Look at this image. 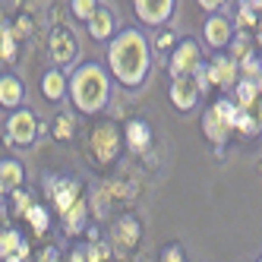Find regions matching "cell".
<instances>
[{"instance_id": "obj_33", "label": "cell", "mask_w": 262, "mask_h": 262, "mask_svg": "<svg viewBox=\"0 0 262 262\" xmlns=\"http://www.w3.org/2000/svg\"><path fill=\"white\" fill-rule=\"evenodd\" d=\"M104 212H107V196H101V193H95V212H92V215H98V218H101Z\"/></svg>"}, {"instance_id": "obj_15", "label": "cell", "mask_w": 262, "mask_h": 262, "mask_svg": "<svg viewBox=\"0 0 262 262\" xmlns=\"http://www.w3.org/2000/svg\"><path fill=\"white\" fill-rule=\"evenodd\" d=\"M152 142V129H148L145 120H129L126 123V145L133 148V152H142V148Z\"/></svg>"}, {"instance_id": "obj_10", "label": "cell", "mask_w": 262, "mask_h": 262, "mask_svg": "<svg viewBox=\"0 0 262 262\" xmlns=\"http://www.w3.org/2000/svg\"><path fill=\"white\" fill-rule=\"evenodd\" d=\"M237 60L234 57H215L212 63H209V82L212 85H237Z\"/></svg>"}, {"instance_id": "obj_27", "label": "cell", "mask_w": 262, "mask_h": 262, "mask_svg": "<svg viewBox=\"0 0 262 262\" xmlns=\"http://www.w3.org/2000/svg\"><path fill=\"white\" fill-rule=\"evenodd\" d=\"M243 73H247V79H259L262 76V63H259V57H256V54H247V57H240V63H237Z\"/></svg>"}, {"instance_id": "obj_17", "label": "cell", "mask_w": 262, "mask_h": 262, "mask_svg": "<svg viewBox=\"0 0 262 262\" xmlns=\"http://www.w3.org/2000/svg\"><path fill=\"white\" fill-rule=\"evenodd\" d=\"M0 104L4 107H19L23 104V85L16 76H0Z\"/></svg>"}, {"instance_id": "obj_9", "label": "cell", "mask_w": 262, "mask_h": 262, "mask_svg": "<svg viewBox=\"0 0 262 262\" xmlns=\"http://www.w3.org/2000/svg\"><path fill=\"white\" fill-rule=\"evenodd\" d=\"M171 101L177 104V111H193L199 101V85L193 82V76H180L171 82Z\"/></svg>"}, {"instance_id": "obj_32", "label": "cell", "mask_w": 262, "mask_h": 262, "mask_svg": "<svg viewBox=\"0 0 262 262\" xmlns=\"http://www.w3.org/2000/svg\"><path fill=\"white\" fill-rule=\"evenodd\" d=\"M161 262H183V250L180 247H167L164 256H161Z\"/></svg>"}, {"instance_id": "obj_24", "label": "cell", "mask_w": 262, "mask_h": 262, "mask_svg": "<svg viewBox=\"0 0 262 262\" xmlns=\"http://www.w3.org/2000/svg\"><path fill=\"white\" fill-rule=\"evenodd\" d=\"M107 256H111V247H107V243H101L98 237L89 240V247H85V259H89V262H107Z\"/></svg>"}, {"instance_id": "obj_21", "label": "cell", "mask_w": 262, "mask_h": 262, "mask_svg": "<svg viewBox=\"0 0 262 262\" xmlns=\"http://www.w3.org/2000/svg\"><path fill=\"white\" fill-rule=\"evenodd\" d=\"M19 247H23L19 231H0V259H7V256H13V253H19Z\"/></svg>"}, {"instance_id": "obj_39", "label": "cell", "mask_w": 262, "mask_h": 262, "mask_svg": "<svg viewBox=\"0 0 262 262\" xmlns=\"http://www.w3.org/2000/svg\"><path fill=\"white\" fill-rule=\"evenodd\" d=\"M259 41H262V23H259Z\"/></svg>"}, {"instance_id": "obj_12", "label": "cell", "mask_w": 262, "mask_h": 262, "mask_svg": "<svg viewBox=\"0 0 262 262\" xmlns=\"http://www.w3.org/2000/svg\"><path fill=\"white\" fill-rule=\"evenodd\" d=\"M23 164L19 161H13V158H4L0 161V193H16L23 186Z\"/></svg>"}, {"instance_id": "obj_18", "label": "cell", "mask_w": 262, "mask_h": 262, "mask_svg": "<svg viewBox=\"0 0 262 262\" xmlns=\"http://www.w3.org/2000/svg\"><path fill=\"white\" fill-rule=\"evenodd\" d=\"M202 129H205V136H209L212 142H224L228 133H231V123H224L215 114V107H212V111H205V117H202Z\"/></svg>"}, {"instance_id": "obj_20", "label": "cell", "mask_w": 262, "mask_h": 262, "mask_svg": "<svg viewBox=\"0 0 262 262\" xmlns=\"http://www.w3.org/2000/svg\"><path fill=\"white\" fill-rule=\"evenodd\" d=\"M234 89H237V107H240V111H250V107L256 104V98H259L256 79H240Z\"/></svg>"}, {"instance_id": "obj_30", "label": "cell", "mask_w": 262, "mask_h": 262, "mask_svg": "<svg viewBox=\"0 0 262 262\" xmlns=\"http://www.w3.org/2000/svg\"><path fill=\"white\" fill-rule=\"evenodd\" d=\"M237 19H240V26H243V29H250V26H256V23H259V19H256V13H253L247 4H240V13H237Z\"/></svg>"}, {"instance_id": "obj_23", "label": "cell", "mask_w": 262, "mask_h": 262, "mask_svg": "<svg viewBox=\"0 0 262 262\" xmlns=\"http://www.w3.org/2000/svg\"><path fill=\"white\" fill-rule=\"evenodd\" d=\"M215 114H218L224 123H231V129H234V120H237V114H240V107H237V101L218 98V101H215Z\"/></svg>"}, {"instance_id": "obj_22", "label": "cell", "mask_w": 262, "mask_h": 262, "mask_svg": "<svg viewBox=\"0 0 262 262\" xmlns=\"http://www.w3.org/2000/svg\"><path fill=\"white\" fill-rule=\"evenodd\" d=\"M26 218H29V224L35 228V234H45L48 224H51V215H48V209H41V205H32V209L26 212Z\"/></svg>"}, {"instance_id": "obj_4", "label": "cell", "mask_w": 262, "mask_h": 262, "mask_svg": "<svg viewBox=\"0 0 262 262\" xmlns=\"http://www.w3.org/2000/svg\"><path fill=\"white\" fill-rule=\"evenodd\" d=\"M117 152H120V133H117L114 123H101V126L92 129V155H95L101 164L114 161Z\"/></svg>"}, {"instance_id": "obj_7", "label": "cell", "mask_w": 262, "mask_h": 262, "mask_svg": "<svg viewBox=\"0 0 262 262\" xmlns=\"http://www.w3.org/2000/svg\"><path fill=\"white\" fill-rule=\"evenodd\" d=\"M133 7H136V16L145 26H161L171 16L174 0H133Z\"/></svg>"}, {"instance_id": "obj_5", "label": "cell", "mask_w": 262, "mask_h": 262, "mask_svg": "<svg viewBox=\"0 0 262 262\" xmlns=\"http://www.w3.org/2000/svg\"><path fill=\"white\" fill-rule=\"evenodd\" d=\"M48 54H51V60L54 63H73L76 60V54H79V41H76V35H73L67 26H57L51 32V38H48Z\"/></svg>"}, {"instance_id": "obj_36", "label": "cell", "mask_w": 262, "mask_h": 262, "mask_svg": "<svg viewBox=\"0 0 262 262\" xmlns=\"http://www.w3.org/2000/svg\"><path fill=\"white\" fill-rule=\"evenodd\" d=\"M70 262H89V259H85V250H73V253H70Z\"/></svg>"}, {"instance_id": "obj_6", "label": "cell", "mask_w": 262, "mask_h": 262, "mask_svg": "<svg viewBox=\"0 0 262 262\" xmlns=\"http://www.w3.org/2000/svg\"><path fill=\"white\" fill-rule=\"evenodd\" d=\"M202 67V57H199V45L196 41H180L174 57H171V76L180 79V76H193V73Z\"/></svg>"}, {"instance_id": "obj_14", "label": "cell", "mask_w": 262, "mask_h": 262, "mask_svg": "<svg viewBox=\"0 0 262 262\" xmlns=\"http://www.w3.org/2000/svg\"><path fill=\"white\" fill-rule=\"evenodd\" d=\"M85 23H89V35H92V38H98V41L111 38V32H114V16H111L104 7H98Z\"/></svg>"}, {"instance_id": "obj_1", "label": "cell", "mask_w": 262, "mask_h": 262, "mask_svg": "<svg viewBox=\"0 0 262 262\" xmlns=\"http://www.w3.org/2000/svg\"><path fill=\"white\" fill-rule=\"evenodd\" d=\"M107 63L111 73L123 85H142L148 73V45L136 29H123L107 48Z\"/></svg>"}, {"instance_id": "obj_40", "label": "cell", "mask_w": 262, "mask_h": 262, "mask_svg": "<svg viewBox=\"0 0 262 262\" xmlns=\"http://www.w3.org/2000/svg\"><path fill=\"white\" fill-rule=\"evenodd\" d=\"M259 262H262V259H259Z\"/></svg>"}, {"instance_id": "obj_11", "label": "cell", "mask_w": 262, "mask_h": 262, "mask_svg": "<svg viewBox=\"0 0 262 262\" xmlns=\"http://www.w3.org/2000/svg\"><path fill=\"white\" fill-rule=\"evenodd\" d=\"M231 32H234V26L224 19V16H209V23H205V41H209L212 48H224L234 38Z\"/></svg>"}, {"instance_id": "obj_13", "label": "cell", "mask_w": 262, "mask_h": 262, "mask_svg": "<svg viewBox=\"0 0 262 262\" xmlns=\"http://www.w3.org/2000/svg\"><path fill=\"white\" fill-rule=\"evenodd\" d=\"M114 237H117V247L126 253V250H133L136 243H139V221L133 215H126L117 221V228H114Z\"/></svg>"}, {"instance_id": "obj_16", "label": "cell", "mask_w": 262, "mask_h": 262, "mask_svg": "<svg viewBox=\"0 0 262 262\" xmlns=\"http://www.w3.org/2000/svg\"><path fill=\"white\" fill-rule=\"evenodd\" d=\"M85 218H89V205L79 199V202H73L70 209L63 212V231L67 234H79L85 228Z\"/></svg>"}, {"instance_id": "obj_25", "label": "cell", "mask_w": 262, "mask_h": 262, "mask_svg": "<svg viewBox=\"0 0 262 262\" xmlns=\"http://www.w3.org/2000/svg\"><path fill=\"white\" fill-rule=\"evenodd\" d=\"M54 136H57L60 142H67L73 136V114H70V111H63V114L54 120Z\"/></svg>"}, {"instance_id": "obj_37", "label": "cell", "mask_w": 262, "mask_h": 262, "mask_svg": "<svg viewBox=\"0 0 262 262\" xmlns=\"http://www.w3.org/2000/svg\"><path fill=\"white\" fill-rule=\"evenodd\" d=\"M4 262H23V256H16V253H13V256H7Z\"/></svg>"}, {"instance_id": "obj_28", "label": "cell", "mask_w": 262, "mask_h": 262, "mask_svg": "<svg viewBox=\"0 0 262 262\" xmlns=\"http://www.w3.org/2000/svg\"><path fill=\"white\" fill-rule=\"evenodd\" d=\"M73 16H76V19H89L92 13L98 10V0H73Z\"/></svg>"}, {"instance_id": "obj_38", "label": "cell", "mask_w": 262, "mask_h": 262, "mask_svg": "<svg viewBox=\"0 0 262 262\" xmlns=\"http://www.w3.org/2000/svg\"><path fill=\"white\" fill-rule=\"evenodd\" d=\"M256 85H259V95H262V76H259V79H256Z\"/></svg>"}, {"instance_id": "obj_19", "label": "cell", "mask_w": 262, "mask_h": 262, "mask_svg": "<svg viewBox=\"0 0 262 262\" xmlns=\"http://www.w3.org/2000/svg\"><path fill=\"white\" fill-rule=\"evenodd\" d=\"M41 92H45V98H48V101H60V98L67 95V79H63V73H60V70L45 73V79H41Z\"/></svg>"}, {"instance_id": "obj_35", "label": "cell", "mask_w": 262, "mask_h": 262, "mask_svg": "<svg viewBox=\"0 0 262 262\" xmlns=\"http://www.w3.org/2000/svg\"><path fill=\"white\" fill-rule=\"evenodd\" d=\"M41 262H60V253L54 250V247H48V250L41 253Z\"/></svg>"}, {"instance_id": "obj_31", "label": "cell", "mask_w": 262, "mask_h": 262, "mask_svg": "<svg viewBox=\"0 0 262 262\" xmlns=\"http://www.w3.org/2000/svg\"><path fill=\"white\" fill-rule=\"evenodd\" d=\"M0 54H4V60H13V35L10 32H0Z\"/></svg>"}, {"instance_id": "obj_29", "label": "cell", "mask_w": 262, "mask_h": 262, "mask_svg": "<svg viewBox=\"0 0 262 262\" xmlns=\"http://www.w3.org/2000/svg\"><path fill=\"white\" fill-rule=\"evenodd\" d=\"M13 202H16V209H19L16 215H26V212L32 209V196H29V193H23V190H16V193H13Z\"/></svg>"}, {"instance_id": "obj_34", "label": "cell", "mask_w": 262, "mask_h": 262, "mask_svg": "<svg viewBox=\"0 0 262 262\" xmlns=\"http://www.w3.org/2000/svg\"><path fill=\"white\" fill-rule=\"evenodd\" d=\"M196 4H199L202 10H209V13H215V10H221V7H224V0H196Z\"/></svg>"}, {"instance_id": "obj_3", "label": "cell", "mask_w": 262, "mask_h": 262, "mask_svg": "<svg viewBox=\"0 0 262 262\" xmlns=\"http://www.w3.org/2000/svg\"><path fill=\"white\" fill-rule=\"evenodd\" d=\"M38 136V120L32 111H13L7 120V142L13 145H32Z\"/></svg>"}, {"instance_id": "obj_8", "label": "cell", "mask_w": 262, "mask_h": 262, "mask_svg": "<svg viewBox=\"0 0 262 262\" xmlns=\"http://www.w3.org/2000/svg\"><path fill=\"white\" fill-rule=\"evenodd\" d=\"M48 190L54 193V205H57V212L63 215L73 202H79L82 199V183L79 180H73V177H60V180H54V186H48Z\"/></svg>"}, {"instance_id": "obj_26", "label": "cell", "mask_w": 262, "mask_h": 262, "mask_svg": "<svg viewBox=\"0 0 262 262\" xmlns=\"http://www.w3.org/2000/svg\"><path fill=\"white\" fill-rule=\"evenodd\" d=\"M256 126H259V120L250 114V111H240L237 120H234V129H240L243 136H253V133H256Z\"/></svg>"}, {"instance_id": "obj_2", "label": "cell", "mask_w": 262, "mask_h": 262, "mask_svg": "<svg viewBox=\"0 0 262 262\" xmlns=\"http://www.w3.org/2000/svg\"><path fill=\"white\" fill-rule=\"evenodd\" d=\"M111 95V82L107 73L98 63H82L70 79V98L82 114H98V111L107 104Z\"/></svg>"}]
</instances>
